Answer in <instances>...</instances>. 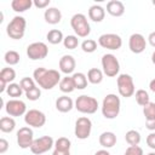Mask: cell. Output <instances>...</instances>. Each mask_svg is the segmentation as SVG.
Wrapping results in <instances>:
<instances>
[{
    "mask_svg": "<svg viewBox=\"0 0 155 155\" xmlns=\"http://www.w3.org/2000/svg\"><path fill=\"white\" fill-rule=\"evenodd\" d=\"M105 17V10L101 5H92L88 8V18L96 23H99Z\"/></svg>",
    "mask_w": 155,
    "mask_h": 155,
    "instance_id": "44dd1931",
    "label": "cell"
},
{
    "mask_svg": "<svg viewBox=\"0 0 155 155\" xmlns=\"http://www.w3.org/2000/svg\"><path fill=\"white\" fill-rule=\"evenodd\" d=\"M148 42H149L153 47H155V31H151V33L148 35Z\"/></svg>",
    "mask_w": 155,
    "mask_h": 155,
    "instance_id": "ee69618b",
    "label": "cell"
},
{
    "mask_svg": "<svg viewBox=\"0 0 155 155\" xmlns=\"http://www.w3.org/2000/svg\"><path fill=\"white\" fill-rule=\"evenodd\" d=\"M16 127V121L11 116H2L0 119V130L4 133H10L15 130Z\"/></svg>",
    "mask_w": 155,
    "mask_h": 155,
    "instance_id": "d4e9b609",
    "label": "cell"
},
{
    "mask_svg": "<svg viewBox=\"0 0 155 155\" xmlns=\"http://www.w3.org/2000/svg\"><path fill=\"white\" fill-rule=\"evenodd\" d=\"M145 127L149 131L154 132L155 131V120H145Z\"/></svg>",
    "mask_w": 155,
    "mask_h": 155,
    "instance_id": "7bdbcfd3",
    "label": "cell"
},
{
    "mask_svg": "<svg viewBox=\"0 0 155 155\" xmlns=\"http://www.w3.org/2000/svg\"><path fill=\"white\" fill-rule=\"evenodd\" d=\"M101 63H102V68H103V74L107 75L108 78H114L119 74L120 63L113 53L103 54L102 59H101Z\"/></svg>",
    "mask_w": 155,
    "mask_h": 155,
    "instance_id": "52a82bcc",
    "label": "cell"
},
{
    "mask_svg": "<svg viewBox=\"0 0 155 155\" xmlns=\"http://www.w3.org/2000/svg\"><path fill=\"white\" fill-rule=\"evenodd\" d=\"M63 45L68 50H74L79 45V39L76 35H67L63 40Z\"/></svg>",
    "mask_w": 155,
    "mask_h": 155,
    "instance_id": "e575fe53",
    "label": "cell"
},
{
    "mask_svg": "<svg viewBox=\"0 0 155 155\" xmlns=\"http://www.w3.org/2000/svg\"><path fill=\"white\" fill-rule=\"evenodd\" d=\"M107 12L113 17H121L125 13V5L119 0H110L107 4Z\"/></svg>",
    "mask_w": 155,
    "mask_h": 155,
    "instance_id": "ac0fdd59",
    "label": "cell"
},
{
    "mask_svg": "<svg viewBox=\"0 0 155 155\" xmlns=\"http://www.w3.org/2000/svg\"><path fill=\"white\" fill-rule=\"evenodd\" d=\"M16 79V71L13 68H2L1 71H0V81H4L6 82L7 85L8 84H12L13 80Z\"/></svg>",
    "mask_w": 155,
    "mask_h": 155,
    "instance_id": "4316f807",
    "label": "cell"
},
{
    "mask_svg": "<svg viewBox=\"0 0 155 155\" xmlns=\"http://www.w3.org/2000/svg\"><path fill=\"white\" fill-rule=\"evenodd\" d=\"M4 59H5V62H6L8 65H16V64L19 63L21 56H19V53H18L17 51L10 50V51H7V52L5 53Z\"/></svg>",
    "mask_w": 155,
    "mask_h": 155,
    "instance_id": "d6a6232c",
    "label": "cell"
},
{
    "mask_svg": "<svg viewBox=\"0 0 155 155\" xmlns=\"http://www.w3.org/2000/svg\"><path fill=\"white\" fill-rule=\"evenodd\" d=\"M52 155H70V151H59V150H53Z\"/></svg>",
    "mask_w": 155,
    "mask_h": 155,
    "instance_id": "bcb514c9",
    "label": "cell"
},
{
    "mask_svg": "<svg viewBox=\"0 0 155 155\" xmlns=\"http://www.w3.org/2000/svg\"><path fill=\"white\" fill-rule=\"evenodd\" d=\"M58 86H59V90L63 93H71L75 90L73 79H71V76H68V75L64 76V78H62V80H61V82H59Z\"/></svg>",
    "mask_w": 155,
    "mask_h": 155,
    "instance_id": "83f0119b",
    "label": "cell"
},
{
    "mask_svg": "<svg viewBox=\"0 0 155 155\" xmlns=\"http://www.w3.org/2000/svg\"><path fill=\"white\" fill-rule=\"evenodd\" d=\"M74 104L75 102H73V99L65 94L56 99V109L61 113H69L74 108Z\"/></svg>",
    "mask_w": 155,
    "mask_h": 155,
    "instance_id": "d6986e66",
    "label": "cell"
},
{
    "mask_svg": "<svg viewBox=\"0 0 155 155\" xmlns=\"http://www.w3.org/2000/svg\"><path fill=\"white\" fill-rule=\"evenodd\" d=\"M70 25L79 38H87L91 33V27L87 22V17L82 13H75L70 18Z\"/></svg>",
    "mask_w": 155,
    "mask_h": 155,
    "instance_id": "277c9868",
    "label": "cell"
},
{
    "mask_svg": "<svg viewBox=\"0 0 155 155\" xmlns=\"http://www.w3.org/2000/svg\"><path fill=\"white\" fill-rule=\"evenodd\" d=\"M4 107L7 115H10L11 117L22 116V115H25L27 113V105L21 99H10L5 103Z\"/></svg>",
    "mask_w": 155,
    "mask_h": 155,
    "instance_id": "4fadbf2b",
    "label": "cell"
},
{
    "mask_svg": "<svg viewBox=\"0 0 155 155\" xmlns=\"http://www.w3.org/2000/svg\"><path fill=\"white\" fill-rule=\"evenodd\" d=\"M8 149V142L5 138L0 139V154H5Z\"/></svg>",
    "mask_w": 155,
    "mask_h": 155,
    "instance_id": "b9f144b4",
    "label": "cell"
},
{
    "mask_svg": "<svg viewBox=\"0 0 155 155\" xmlns=\"http://www.w3.org/2000/svg\"><path fill=\"white\" fill-rule=\"evenodd\" d=\"M136 102L138 105L140 107H145L148 103H150V97H149V93L145 91V90H137L136 91Z\"/></svg>",
    "mask_w": 155,
    "mask_h": 155,
    "instance_id": "1f68e13d",
    "label": "cell"
},
{
    "mask_svg": "<svg viewBox=\"0 0 155 155\" xmlns=\"http://www.w3.org/2000/svg\"><path fill=\"white\" fill-rule=\"evenodd\" d=\"M147 144H148L149 148H151V149L155 150V132H151V133L148 134V137H147Z\"/></svg>",
    "mask_w": 155,
    "mask_h": 155,
    "instance_id": "60d3db41",
    "label": "cell"
},
{
    "mask_svg": "<svg viewBox=\"0 0 155 155\" xmlns=\"http://www.w3.org/2000/svg\"><path fill=\"white\" fill-rule=\"evenodd\" d=\"M19 85H21L22 90L24 91V93L28 92L29 90H31V88H34V87L36 86V85H35V80L31 79V78H28V76L23 78V79L19 81Z\"/></svg>",
    "mask_w": 155,
    "mask_h": 155,
    "instance_id": "8d00e7d4",
    "label": "cell"
},
{
    "mask_svg": "<svg viewBox=\"0 0 155 155\" xmlns=\"http://www.w3.org/2000/svg\"><path fill=\"white\" fill-rule=\"evenodd\" d=\"M23 90L19 84H16V82H12V84H8L7 86V90H6V93L12 97V99H18V97H21L23 94Z\"/></svg>",
    "mask_w": 155,
    "mask_h": 155,
    "instance_id": "f1b7e54d",
    "label": "cell"
},
{
    "mask_svg": "<svg viewBox=\"0 0 155 155\" xmlns=\"http://www.w3.org/2000/svg\"><path fill=\"white\" fill-rule=\"evenodd\" d=\"M44 18L46 23L54 25L62 21V12L57 7H48L44 12Z\"/></svg>",
    "mask_w": 155,
    "mask_h": 155,
    "instance_id": "e0dca14e",
    "label": "cell"
},
{
    "mask_svg": "<svg viewBox=\"0 0 155 155\" xmlns=\"http://www.w3.org/2000/svg\"><path fill=\"white\" fill-rule=\"evenodd\" d=\"M101 109H102V114H103V116L105 119H108V120L115 119L120 114V109H121L120 98L114 93L107 94L103 98Z\"/></svg>",
    "mask_w": 155,
    "mask_h": 155,
    "instance_id": "7a4b0ae2",
    "label": "cell"
},
{
    "mask_svg": "<svg viewBox=\"0 0 155 155\" xmlns=\"http://www.w3.org/2000/svg\"><path fill=\"white\" fill-rule=\"evenodd\" d=\"M124 155H144V154H143V149L139 145H130Z\"/></svg>",
    "mask_w": 155,
    "mask_h": 155,
    "instance_id": "f35d334b",
    "label": "cell"
},
{
    "mask_svg": "<svg viewBox=\"0 0 155 155\" xmlns=\"http://www.w3.org/2000/svg\"><path fill=\"white\" fill-rule=\"evenodd\" d=\"M25 94V97H27V99H29V101H38L39 98H40V96H41V90L39 88V87H34V88H31V90H29L28 92H25L24 93Z\"/></svg>",
    "mask_w": 155,
    "mask_h": 155,
    "instance_id": "74e56055",
    "label": "cell"
},
{
    "mask_svg": "<svg viewBox=\"0 0 155 155\" xmlns=\"http://www.w3.org/2000/svg\"><path fill=\"white\" fill-rule=\"evenodd\" d=\"M81 50L86 53H92L97 50V41L92 40V39H85L81 42Z\"/></svg>",
    "mask_w": 155,
    "mask_h": 155,
    "instance_id": "836d02e7",
    "label": "cell"
},
{
    "mask_svg": "<svg viewBox=\"0 0 155 155\" xmlns=\"http://www.w3.org/2000/svg\"><path fill=\"white\" fill-rule=\"evenodd\" d=\"M103 70L98 69V68H91L88 71H87V80L90 84H93V85H98L103 81Z\"/></svg>",
    "mask_w": 155,
    "mask_h": 155,
    "instance_id": "603a6c76",
    "label": "cell"
},
{
    "mask_svg": "<svg viewBox=\"0 0 155 155\" xmlns=\"http://www.w3.org/2000/svg\"><path fill=\"white\" fill-rule=\"evenodd\" d=\"M46 39H47V41H48L50 44L57 45V44L63 42L64 36H63V33H62L61 30H58V29H51V30L47 33Z\"/></svg>",
    "mask_w": 155,
    "mask_h": 155,
    "instance_id": "484cf974",
    "label": "cell"
},
{
    "mask_svg": "<svg viewBox=\"0 0 155 155\" xmlns=\"http://www.w3.org/2000/svg\"><path fill=\"white\" fill-rule=\"evenodd\" d=\"M153 5H154V6H155V0H153Z\"/></svg>",
    "mask_w": 155,
    "mask_h": 155,
    "instance_id": "f907efd6",
    "label": "cell"
},
{
    "mask_svg": "<svg viewBox=\"0 0 155 155\" xmlns=\"http://www.w3.org/2000/svg\"><path fill=\"white\" fill-rule=\"evenodd\" d=\"M33 78L39 87L44 90H52L57 85H59L62 78L58 70L54 69H46L44 67H39L34 70Z\"/></svg>",
    "mask_w": 155,
    "mask_h": 155,
    "instance_id": "6da1fadb",
    "label": "cell"
},
{
    "mask_svg": "<svg viewBox=\"0 0 155 155\" xmlns=\"http://www.w3.org/2000/svg\"><path fill=\"white\" fill-rule=\"evenodd\" d=\"M151 62H153V64H155V51L151 54Z\"/></svg>",
    "mask_w": 155,
    "mask_h": 155,
    "instance_id": "c3c4849f",
    "label": "cell"
},
{
    "mask_svg": "<svg viewBox=\"0 0 155 155\" xmlns=\"http://www.w3.org/2000/svg\"><path fill=\"white\" fill-rule=\"evenodd\" d=\"M92 131V121L87 116H81L75 121L74 134L78 139H87Z\"/></svg>",
    "mask_w": 155,
    "mask_h": 155,
    "instance_id": "9c48e42d",
    "label": "cell"
},
{
    "mask_svg": "<svg viewBox=\"0 0 155 155\" xmlns=\"http://www.w3.org/2000/svg\"><path fill=\"white\" fill-rule=\"evenodd\" d=\"M94 155H110V153L108 150H105V149H101V150H97L94 153Z\"/></svg>",
    "mask_w": 155,
    "mask_h": 155,
    "instance_id": "f6af8a7d",
    "label": "cell"
},
{
    "mask_svg": "<svg viewBox=\"0 0 155 155\" xmlns=\"http://www.w3.org/2000/svg\"><path fill=\"white\" fill-rule=\"evenodd\" d=\"M98 101L94 97L87 96V94H81L76 98L74 108L82 113V114H94L98 109Z\"/></svg>",
    "mask_w": 155,
    "mask_h": 155,
    "instance_id": "5b68a950",
    "label": "cell"
},
{
    "mask_svg": "<svg viewBox=\"0 0 155 155\" xmlns=\"http://www.w3.org/2000/svg\"><path fill=\"white\" fill-rule=\"evenodd\" d=\"M149 88H150V91H151V92H154V93H155V79H153V80L149 82Z\"/></svg>",
    "mask_w": 155,
    "mask_h": 155,
    "instance_id": "7dc6e473",
    "label": "cell"
},
{
    "mask_svg": "<svg viewBox=\"0 0 155 155\" xmlns=\"http://www.w3.org/2000/svg\"><path fill=\"white\" fill-rule=\"evenodd\" d=\"M98 140H99V144L104 149H109V148H113L116 144V136L111 131H105V132L101 133Z\"/></svg>",
    "mask_w": 155,
    "mask_h": 155,
    "instance_id": "ffe728a7",
    "label": "cell"
},
{
    "mask_svg": "<svg viewBox=\"0 0 155 155\" xmlns=\"http://www.w3.org/2000/svg\"><path fill=\"white\" fill-rule=\"evenodd\" d=\"M50 2H51V0H34L33 5L36 8H46L50 5Z\"/></svg>",
    "mask_w": 155,
    "mask_h": 155,
    "instance_id": "ab89813d",
    "label": "cell"
},
{
    "mask_svg": "<svg viewBox=\"0 0 155 155\" xmlns=\"http://www.w3.org/2000/svg\"><path fill=\"white\" fill-rule=\"evenodd\" d=\"M125 140L128 145H138L140 143V133L136 130H130L125 134Z\"/></svg>",
    "mask_w": 155,
    "mask_h": 155,
    "instance_id": "4dcf8cb0",
    "label": "cell"
},
{
    "mask_svg": "<svg viewBox=\"0 0 155 155\" xmlns=\"http://www.w3.org/2000/svg\"><path fill=\"white\" fill-rule=\"evenodd\" d=\"M58 65H59V70L62 73L69 75L75 70L76 62H75V58L71 54H64V56L61 57Z\"/></svg>",
    "mask_w": 155,
    "mask_h": 155,
    "instance_id": "2e32d148",
    "label": "cell"
},
{
    "mask_svg": "<svg viewBox=\"0 0 155 155\" xmlns=\"http://www.w3.org/2000/svg\"><path fill=\"white\" fill-rule=\"evenodd\" d=\"M71 79H73L75 90H84V88L87 87L88 80H87V76L84 73H74L71 75Z\"/></svg>",
    "mask_w": 155,
    "mask_h": 155,
    "instance_id": "cb8c5ba5",
    "label": "cell"
},
{
    "mask_svg": "<svg viewBox=\"0 0 155 155\" xmlns=\"http://www.w3.org/2000/svg\"><path fill=\"white\" fill-rule=\"evenodd\" d=\"M71 142L67 137H59L57 140H54V150L59 151H70Z\"/></svg>",
    "mask_w": 155,
    "mask_h": 155,
    "instance_id": "f546056e",
    "label": "cell"
},
{
    "mask_svg": "<svg viewBox=\"0 0 155 155\" xmlns=\"http://www.w3.org/2000/svg\"><path fill=\"white\" fill-rule=\"evenodd\" d=\"M116 85H117L119 94L121 97L130 98L136 93L134 82L130 74H120L116 79Z\"/></svg>",
    "mask_w": 155,
    "mask_h": 155,
    "instance_id": "8992f818",
    "label": "cell"
},
{
    "mask_svg": "<svg viewBox=\"0 0 155 155\" xmlns=\"http://www.w3.org/2000/svg\"><path fill=\"white\" fill-rule=\"evenodd\" d=\"M33 6V0H12L11 1V7L15 12H25Z\"/></svg>",
    "mask_w": 155,
    "mask_h": 155,
    "instance_id": "7402d4cb",
    "label": "cell"
},
{
    "mask_svg": "<svg viewBox=\"0 0 155 155\" xmlns=\"http://www.w3.org/2000/svg\"><path fill=\"white\" fill-rule=\"evenodd\" d=\"M147 155H155V151H151V153H149V154H147Z\"/></svg>",
    "mask_w": 155,
    "mask_h": 155,
    "instance_id": "681fc988",
    "label": "cell"
},
{
    "mask_svg": "<svg viewBox=\"0 0 155 155\" xmlns=\"http://www.w3.org/2000/svg\"><path fill=\"white\" fill-rule=\"evenodd\" d=\"M24 122L29 127L40 128L46 124V115L38 109H30L24 115Z\"/></svg>",
    "mask_w": 155,
    "mask_h": 155,
    "instance_id": "7c38bea8",
    "label": "cell"
},
{
    "mask_svg": "<svg viewBox=\"0 0 155 155\" xmlns=\"http://www.w3.org/2000/svg\"><path fill=\"white\" fill-rule=\"evenodd\" d=\"M143 114L145 120H155V103L150 102L145 107H143Z\"/></svg>",
    "mask_w": 155,
    "mask_h": 155,
    "instance_id": "d590c367",
    "label": "cell"
},
{
    "mask_svg": "<svg viewBox=\"0 0 155 155\" xmlns=\"http://www.w3.org/2000/svg\"><path fill=\"white\" fill-rule=\"evenodd\" d=\"M98 45L103 48L107 50H119L122 46V39L120 35L114 34V33H107V34H102L98 38Z\"/></svg>",
    "mask_w": 155,
    "mask_h": 155,
    "instance_id": "ba28073f",
    "label": "cell"
},
{
    "mask_svg": "<svg viewBox=\"0 0 155 155\" xmlns=\"http://www.w3.org/2000/svg\"><path fill=\"white\" fill-rule=\"evenodd\" d=\"M128 47H130V51L132 53L139 54V53H142L145 50V47H147V40H145V38L142 34L134 33L128 39Z\"/></svg>",
    "mask_w": 155,
    "mask_h": 155,
    "instance_id": "9a60e30c",
    "label": "cell"
},
{
    "mask_svg": "<svg viewBox=\"0 0 155 155\" xmlns=\"http://www.w3.org/2000/svg\"><path fill=\"white\" fill-rule=\"evenodd\" d=\"M48 54V47L45 42L41 41H36L30 44L27 47V56L29 57V59L31 61H40L46 58Z\"/></svg>",
    "mask_w": 155,
    "mask_h": 155,
    "instance_id": "30bf717a",
    "label": "cell"
},
{
    "mask_svg": "<svg viewBox=\"0 0 155 155\" xmlns=\"http://www.w3.org/2000/svg\"><path fill=\"white\" fill-rule=\"evenodd\" d=\"M52 147H54V140L51 136H42L38 139H34L31 147H30V151L35 155H41L46 151H48Z\"/></svg>",
    "mask_w": 155,
    "mask_h": 155,
    "instance_id": "8fae6325",
    "label": "cell"
},
{
    "mask_svg": "<svg viewBox=\"0 0 155 155\" xmlns=\"http://www.w3.org/2000/svg\"><path fill=\"white\" fill-rule=\"evenodd\" d=\"M27 28V21L22 16H15L6 27L7 35L13 40H21L24 36Z\"/></svg>",
    "mask_w": 155,
    "mask_h": 155,
    "instance_id": "3957f363",
    "label": "cell"
},
{
    "mask_svg": "<svg viewBox=\"0 0 155 155\" xmlns=\"http://www.w3.org/2000/svg\"><path fill=\"white\" fill-rule=\"evenodd\" d=\"M17 144L21 149H30L33 142H34V133L33 130L28 126L21 127L17 131Z\"/></svg>",
    "mask_w": 155,
    "mask_h": 155,
    "instance_id": "5bb4252c",
    "label": "cell"
}]
</instances>
